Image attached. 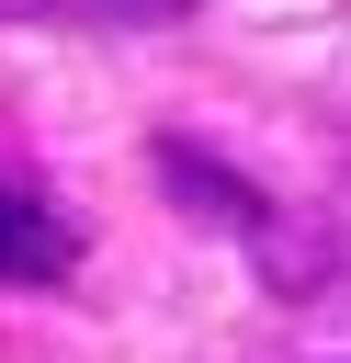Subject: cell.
<instances>
[{
  "label": "cell",
  "mask_w": 351,
  "mask_h": 363,
  "mask_svg": "<svg viewBox=\"0 0 351 363\" xmlns=\"http://www.w3.org/2000/svg\"><path fill=\"white\" fill-rule=\"evenodd\" d=\"M147 159H159V193L192 216V227H226V238H249L260 250V284H272V250H283V216H272V193L260 182H238L204 136H181V125H159L147 136Z\"/></svg>",
  "instance_id": "cell-1"
},
{
  "label": "cell",
  "mask_w": 351,
  "mask_h": 363,
  "mask_svg": "<svg viewBox=\"0 0 351 363\" xmlns=\"http://www.w3.org/2000/svg\"><path fill=\"white\" fill-rule=\"evenodd\" d=\"M79 216L68 204H45L34 182H0V284H23V295H57L68 272H79Z\"/></svg>",
  "instance_id": "cell-2"
},
{
  "label": "cell",
  "mask_w": 351,
  "mask_h": 363,
  "mask_svg": "<svg viewBox=\"0 0 351 363\" xmlns=\"http://www.w3.org/2000/svg\"><path fill=\"white\" fill-rule=\"evenodd\" d=\"M0 11H45V23H192L204 0H0Z\"/></svg>",
  "instance_id": "cell-3"
}]
</instances>
